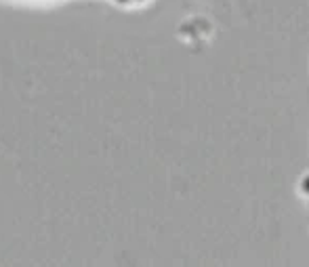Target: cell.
<instances>
[{"label": "cell", "instance_id": "cell-1", "mask_svg": "<svg viewBox=\"0 0 309 267\" xmlns=\"http://www.w3.org/2000/svg\"><path fill=\"white\" fill-rule=\"evenodd\" d=\"M305 188H307V190H309V181H307V183H305Z\"/></svg>", "mask_w": 309, "mask_h": 267}]
</instances>
